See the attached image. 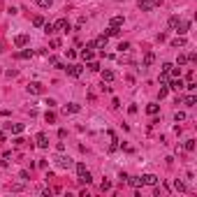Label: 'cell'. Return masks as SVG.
I'll return each instance as SVG.
<instances>
[{"mask_svg": "<svg viewBox=\"0 0 197 197\" xmlns=\"http://www.w3.org/2000/svg\"><path fill=\"white\" fill-rule=\"evenodd\" d=\"M53 160H56V165H58V167H63V169H70V167L74 165L72 158H68V156H56Z\"/></svg>", "mask_w": 197, "mask_h": 197, "instance_id": "1", "label": "cell"}, {"mask_svg": "<svg viewBox=\"0 0 197 197\" xmlns=\"http://www.w3.org/2000/svg\"><path fill=\"white\" fill-rule=\"evenodd\" d=\"M53 28H56V30H60V33H68L72 26H70L68 19H60V21H56V23H53Z\"/></svg>", "mask_w": 197, "mask_h": 197, "instance_id": "2", "label": "cell"}, {"mask_svg": "<svg viewBox=\"0 0 197 197\" xmlns=\"http://www.w3.org/2000/svg\"><path fill=\"white\" fill-rule=\"evenodd\" d=\"M42 91H44V88H42V83H37V81H30V83H28V93H30V95H40Z\"/></svg>", "mask_w": 197, "mask_h": 197, "instance_id": "3", "label": "cell"}, {"mask_svg": "<svg viewBox=\"0 0 197 197\" xmlns=\"http://www.w3.org/2000/svg\"><path fill=\"white\" fill-rule=\"evenodd\" d=\"M137 7H139L141 12H151L156 5H153V0H139V2H137Z\"/></svg>", "mask_w": 197, "mask_h": 197, "instance_id": "4", "label": "cell"}, {"mask_svg": "<svg viewBox=\"0 0 197 197\" xmlns=\"http://www.w3.org/2000/svg\"><path fill=\"white\" fill-rule=\"evenodd\" d=\"M188 30H190V21H179V26H176V33H179V35H186Z\"/></svg>", "mask_w": 197, "mask_h": 197, "instance_id": "5", "label": "cell"}, {"mask_svg": "<svg viewBox=\"0 0 197 197\" xmlns=\"http://www.w3.org/2000/svg\"><path fill=\"white\" fill-rule=\"evenodd\" d=\"M141 181H144L146 186H158V176H156V174H144Z\"/></svg>", "mask_w": 197, "mask_h": 197, "instance_id": "6", "label": "cell"}, {"mask_svg": "<svg viewBox=\"0 0 197 197\" xmlns=\"http://www.w3.org/2000/svg\"><path fill=\"white\" fill-rule=\"evenodd\" d=\"M79 111H81V104H77V102H70L65 107V114H79Z\"/></svg>", "mask_w": 197, "mask_h": 197, "instance_id": "7", "label": "cell"}, {"mask_svg": "<svg viewBox=\"0 0 197 197\" xmlns=\"http://www.w3.org/2000/svg\"><path fill=\"white\" fill-rule=\"evenodd\" d=\"M128 183L132 188H141L144 186V181H141V176H128Z\"/></svg>", "mask_w": 197, "mask_h": 197, "instance_id": "8", "label": "cell"}, {"mask_svg": "<svg viewBox=\"0 0 197 197\" xmlns=\"http://www.w3.org/2000/svg\"><path fill=\"white\" fill-rule=\"evenodd\" d=\"M33 56H35L33 49H23L21 53H16V58H21V60H28V58H33Z\"/></svg>", "mask_w": 197, "mask_h": 197, "instance_id": "9", "label": "cell"}, {"mask_svg": "<svg viewBox=\"0 0 197 197\" xmlns=\"http://www.w3.org/2000/svg\"><path fill=\"white\" fill-rule=\"evenodd\" d=\"M37 146H40V149H47V146H49V139H47V135H44V132H40V135H37Z\"/></svg>", "mask_w": 197, "mask_h": 197, "instance_id": "10", "label": "cell"}, {"mask_svg": "<svg viewBox=\"0 0 197 197\" xmlns=\"http://www.w3.org/2000/svg\"><path fill=\"white\" fill-rule=\"evenodd\" d=\"M63 70H68L70 77H79V74H81V68H79V65H70V68H63Z\"/></svg>", "mask_w": 197, "mask_h": 197, "instance_id": "11", "label": "cell"}, {"mask_svg": "<svg viewBox=\"0 0 197 197\" xmlns=\"http://www.w3.org/2000/svg\"><path fill=\"white\" fill-rule=\"evenodd\" d=\"M186 44H188V42H186V37H183V35H179V37H174V40H172V47H186Z\"/></svg>", "mask_w": 197, "mask_h": 197, "instance_id": "12", "label": "cell"}, {"mask_svg": "<svg viewBox=\"0 0 197 197\" xmlns=\"http://www.w3.org/2000/svg\"><path fill=\"white\" fill-rule=\"evenodd\" d=\"M169 88H174V91H181V88H186V83L181 81V77H176V79H174V81L169 83Z\"/></svg>", "mask_w": 197, "mask_h": 197, "instance_id": "13", "label": "cell"}, {"mask_svg": "<svg viewBox=\"0 0 197 197\" xmlns=\"http://www.w3.org/2000/svg\"><path fill=\"white\" fill-rule=\"evenodd\" d=\"M14 44H16V47H26V44H28V35H16L14 37Z\"/></svg>", "mask_w": 197, "mask_h": 197, "instance_id": "14", "label": "cell"}, {"mask_svg": "<svg viewBox=\"0 0 197 197\" xmlns=\"http://www.w3.org/2000/svg\"><path fill=\"white\" fill-rule=\"evenodd\" d=\"M114 77H116V74L111 72V70H104V72H102V81L104 83H111V81H114Z\"/></svg>", "mask_w": 197, "mask_h": 197, "instance_id": "15", "label": "cell"}, {"mask_svg": "<svg viewBox=\"0 0 197 197\" xmlns=\"http://www.w3.org/2000/svg\"><path fill=\"white\" fill-rule=\"evenodd\" d=\"M7 125V128H12V132H14V135H21V132H23V123H14V125H12V123H5Z\"/></svg>", "mask_w": 197, "mask_h": 197, "instance_id": "16", "label": "cell"}, {"mask_svg": "<svg viewBox=\"0 0 197 197\" xmlns=\"http://www.w3.org/2000/svg\"><path fill=\"white\" fill-rule=\"evenodd\" d=\"M81 58H83V60H93V58H95V53H93V49H83V51H81Z\"/></svg>", "mask_w": 197, "mask_h": 197, "instance_id": "17", "label": "cell"}, {"mask_svg": "<svg viewBox=\"0 0 197 197\" xmlns=\"http://www.w3.org/2000/svg\"><path fill=\"white\" fill-rule=\"evenodd\" d=\"M107 40H109V37H107V35H102V37H98V40H95L93 44H95L98 49H104V47H107Z\"/></svg>", "mask_w": 197, "mask_h": 197, "instance_id": "18", "label": "cell"}, {"mask_svg": "<svg viewBox=\"0 0 197 197\" xmlns=\"http://www.w3.org/2000/svg\"><path fill=\"white\" fill-rule=\"evenodd\" d=\"M153 60H156V56H153V51H149L144 56V68H151V65H153Z\"/></svg>", "mask_w": 197, "mask_h": 197, "instance_id": "19", "label": "cell"}, {"mask_svg": "<svg viewBox=\"0 0 197 197\" xmlns=\"http://www.w3.org/2000/svg\"><path fill=\"white\" fill-rule=\"evenodd\" d=\"M109 26H114V28H121V26H123V16H114V19L109 21Z\"/></svg>", "mask_w": 197, "mask_h": 197, "instance_id": "20", "label": "cell"}, {"mask_svg": "<svg viewBox=\"0 0 197 197\" xmlns=\"http://www.w3.org/2000/svg\"><path fill=\"white\" fill-rule=\"evenodd\" d=\"M183 149H186L188 153H192V151H195V139H186V144H183Z\"/></svg>", "mask_w": 197, "mask_h": 197, "instance_id": "21", "label": "cell"}, {"mask_svg": "<svg viewBox=\"0 0 197 197\" xmlns=\"http://www.w3.org/2000/svg\"><path fill=\"white\" fill-rule=\"evenodd\" d=\"M118 33H121L118 28H114V26H109V28H107V33H104V35H107V37H116V35H118Z\"/></svg>", "mask_w": 197, "mask_h": 197, "instance_id": "22", "label": "cell"}, {"mask_svg": "<svg viewBox=\"0 0 197 197\" xmlns=\"http://www.w3.org/2000/svg\"><path fill=\"white\" fill-rule=\"evenodd\" d=\"M74 167H77V174H79V176H83V174L88 172V169H86V165H83V162H77V165H74Z\"/></svg>", "mask_w": 197, "mask_h": 197, "instance_id": "23", "label": "cell"}, {"mask_svg": "<svg viewBox=\"0 0 197 197\" xmlns=\"http://www.w3.org/2000/svg\"><path fill=\"white\" fill-rule=\"evenodd\" d=\"M158 109H160V107H158V104H149V107H146V114L156 116V114H158Z\"/></svg>", "mask_w": 197, "mask_h": 197, "instance_id": "24", "label": "cell"}, {"mask_svg": "<svg viewBox=\"0 0 197 197\" xmlns=\"http://www.w3.org/2000/svg\"><path fill=\"white\" fill-rule=\"evenodd\" d=\"M186 118H188V116L183 114V111H176V114H174V121H176V123H183Z\"/></svg>", "mask_w": 197, "mask_h": 197, "instance_id": "25", "label": "cell"}, {"mask_svg": "<svg viewBox=\"0 0 197 197\" xmlns=\"http://www.w3.org/2000/svg\"><path fill=\"white\" fill-rule=\"evenodd\" d=\"M174 190H179V192H186V186H183V181H174Z\"/></svg>", "mask_w": 197, "mask_h": 197, "instance_id": "26", "label": "cell"}, {"mask_svg": "<svg viewBox=\"0 0 197 197\" xmlns=\"http://www.w3.org/2000/svg\"><path fill=\"white\" fill-rule=\"evenodd\" d=\"M33 26L42 28V26H44V16H35V19H33Z\"/></svg>", "mask_w": 197, "mask_h": 197, "instance_id": "27", "label": "cell"}, {"mask_svg": "<svg viewBox=\"0 0 197 197\" xmlns=\"http://www.w3.org/2000/svg\"><path fill=\"white\" fill-rule=\"evenodd\" d=\"M179 21H181V19H179V16H172V19H169V28H172V30H176Z\"/></svg>", "mask_w": 197, "mask_h": 197, "instance_id": "28", "label": "cell"}, {"mask_svg": "<svg viewBox=\"0 0 197 197\" xmlns=\"http://www.w3.org/2000/svg\"><path fill=\"white\" fill-rule=\"evenodd\" d=\"M118 151V141H116V137L111 139V144H109V153H116Z\"/></svg>", "mask_w": 197, "mask_h": 197, "instance_id": "29", "label": "cell"}, {"mask_svg": "<svg viewBox=\"0 0 197 197\" xmlns=\"http://www.w3.org/2000/svg\"><path fill=\"white\" fill-rule=\"evenodd\" d=\"M10 160H12V153H10V151H5V153H2V160H0V162H2V165H10Z\"/></svg>", "mask_w": 197, "mask_h": 197, "instance_id": "30", "label": "cell"}, {"mask_svg": "<svg viewBox=\"0 0 197 197\" xmlns=\"http://www.w3.org/2000/svg\"><path fill=\"white\" fill-rule=\"evenodd\" d=\"M79 181H81V183H91V181H93V176H91V172H86L83 176H79Z\"/></svg>", "mask_w": 197, "mask_h": 197, "instance_id": "31", "label": "cell"}, {"mask_svg": "<svg viewBox=\"0 0 197 197\" xmlns=\"http://www.w3.org/2000/svg\"><path fill=\"white\" fill-rule=\"evenodd\" d=\"M37 5L40 7H44V10H49V7H51V0H35Z\"/></svg>", "mask_w": 197, "mask_h": 197, "instance_id": "32", "label": "cell"}, {"mask_svg": "<svg viewBox=\"0 0 197 197\" xmlns=\"http://www.w3.org/2000/svg\"><path fill=\"white\" fill-rule=\"evenodd\" d=\"M42 28H44V33H47V35H51V33L56 30V28H53V23H44Z\"/></svg>", "mask_w": 197, "mask_h": 197, "instance_id": "33", "label": "cell"}, {"mask_svg": "<svg viewBox=\"0 0 197 197\" xmlns=\"http://www.w3.org/2000/svg\"><path fill=\"white\" fill-rule=\"evenodd\" d=\"M44 118H47V123H56V114H53V111H47Z\"/></svg>", "mask_w": 197, "mask_h": 197, "instance_id": "34", "label": "cell"}, {"mask_svg": "<svg viewBox=\"0 0 197 197\" xmlns=\"http://www.w3.org/2000/svg\"><path fill=\"white\" fill-rule=\"evenodd\" d=\"M158 81H160L162 86H167V81H169V74H167V72H162V74H160V79H158Z\"/></svg>", "mask_w": 197, "mask_h": 197, "instance_id": "35", "label": "cell"}, {"mask_svg": "<svg viewBox=\"0 0 197 197\" xmlns=\"http://www.w3.org/2000/svg\"><path fill=\"white\" fill-rule=\"evenodd\" d=\"M195 102H197L195 95H188V98H186V104H188V107H195Z\"/></svg>", "mask_w": 197, "mask_h": 197, "instance_id": "36", "label": "cell"}, {"mask_svg": "<svg viewBox=\"0 0 197 197\" xmlns=\"http://www.w3.org/2000/svg\"><path fill=\"white\" fill-rule=\"evenodd\" d=\"M88 70H93V72H98V70H100V63L91 60V63H88Z\"/></svg>", "mask_w": 197, "mask_h": 197, "instance_id": "37", "label": "cell"}, {"mask_svg": "<svg viewBox=\"0 0 197 197\" xmlns=\"http://www.w3.org/2000/svg\"><path fill=\"white\" fill-rule=\"evenodd\" d=\"M128 49H130V44H128V42H121V44H118V51H121V53H123V51H128Z\"/></svg>", "mask_w": 197, "mask_h": 197, "instance_id": "38", "label": "cell"}, {"mask_svg": "<svg viewBox=\"0 0 197 197\" xmlns=\"http://www.w3.org/2000/svg\"><path fill=\"white\" fill-rule=\"evenodd\" d=\"M44 104H47L49 109H53V107H56V100H53V98H49V100H44Z\"/></svg>", "mask_w": 197, "mask_h": 197, "instance_id": "39", "label": "cell"}, {"mask_svg": "<svg viewBox=\"0 0 197 197\" xmlns=\"http://www.w3.org/2000/svg\"><path fill=\"white\" fill-rule=\"evenodd\" d=\"M100 188H102V192H107V190H111V183H109V181H102V186H100Z\"/></svg>", "mask_w": 197, "mask_h": 197, "instance_id": "40", "label": "cell"}, {"mask_svg": "<svg viewBox=\"0 0 197 197\" xmlns=\"http://www.w3.org/2000/svg\"><path fill=\"white\" fill-rule=\"evenodd\" d=\"M58 47H60V40H58V37H53V40H51V49H58Z\"/></svg>", "mask_w": 197, "mask_h": 197, "instance_id": "41", "label": "cell"}, {"mask_svg": "<svg viewBox=\"0 0 197 197\" xmlns=\"http://www.w3.org/2000/svg\"><path fill=\"white\" fill-rule=\"evenodd\" d=\"M19 176H21V179H23V181H30V174H28V172H26V169H23V172H21V174H19Z\"/></svg>", "mask_w": 197, "mask_h": 197, "instance_id": "42", "label": "cell"}, {"mask_svg": "<svg viewBox=\"0 0 197 197\" xmlns=\"http://www.w3.org/2000/svg\"><path fill=\"white\" fill-rule=\"evenodd\" d=\"M172 68H174L172 63H165V65H162V72H167V74H169V70H172Z\"/></svg>", "mask_w": 197, "mask_h": 197, "instance_id": "43", "label": "cell"}, {"mask_svg": "<svg viewBox=\"0 0 197 197\" xmlns=\"http://www.w3.org/2000/svg\"><path fill=\"white\" fill-rule=\"evenodd\" d=\"M56 151H58V153H63V151H65V144H63V141H58V144H56Z\"/></svg>", "mask_w": 197, "mask_h": 197, "instance_id": "44", "label": "cell"}, {"mask_svg": "<svg viewBox=\"0 0 197 197\" xmlns=\"http://www.w3.org/2000/svg\"><path fill=\"white\" fill-rule=\"evenodd\" d=\"M5 74H7V77H10V79H12V77H16V74H19V72H16V70H7Z\"/></svg>", "mask_w": 197, "mask_h": 197, "instance_id": "45", "label": "cell"}, {"mask_svg": "<svg viewBox=\"0 0 197 197\" xmlns=\"http://www.w3.org/2000/svg\"><path fill=\"white\" fill-rule=\"evenodd\" d=\"M186 60H188V56H183V53H181V56H179V60H176V63H179V65H183V63H186Z\"/></svg>", "mask_w": 197, "mask_h": 197, "instance_id": "46", "label": "cell"}, {"mask_svg": "<svg viewBox=\"0 0 197 197\" xmlns=\"http://www.w3.org/2000/svg\"><path fill=\"white\" fill-rule=\"evenodd\" d=\"M0 141H5V132H0Z\"/></svg>", "mask_w": 197, "mask_h": 197, "instance_id": "47", "label": "cell"}, {"mask_svg": "<svg viewBox=\"0 0 197 197\" xmlns=\"http://www.w3.org/2000/svg\"><path fill=\"white\" fill-rule=\"evenodd\" d=\"M2 51H5V49H2V44H0V53H2Z\"/></svg>", "mask_w": 197, "mask_h": 197, "instance_id": "48", "label": "cell"}]
</instances>
